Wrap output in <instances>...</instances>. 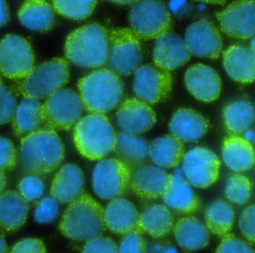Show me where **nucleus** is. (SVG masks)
<instances>
[{"label": "nucleus", "instance_id": "51", "mask_svg": "<svg viewBox=\"0 0 255 253\" xmlns=\"http://www.w3.org/2000/svg\"><path fill=\"white\" fill-rule=\"evenodd\" d=\"M245 134H244V138L248 141H251L253 139H255V133L253 130H247L245 131Z\"/></svg>", "mask_w": 255, "mask_h": 253}, {"label": "nucleus", "instance_id": "2", "mask_svg": "<svg viewBox=\"0 0 255 253\" xmlns=\"http://www.w3.org/2000/svg\"><path fill=\"white\" fill-rule=\"evenodd\" d=\"M64 49L67 59L79 67H102L108 59L109 32L99 24L84 25L69 34Z\"/></svg>", "mask_w": 255, "mask_h": 253}, {"label": "nucleus", "instance_id": "40", "mask_svg": "<svg viewBox=\"0 0 255 253\" xmlns=\"http://www.w3.org/2000/svg\"><path fill=\"white\" fill-rule=\"evenodd\" d=\"M17 163V152L11 140L0 137V170H13Z\"/></svg>", "mask_w": 255, "mask_h": 253}, {"label": "nucleus", "instance_id": "1", "mask_svg": "<svg viewBox=\"0 0 255 253\" xmlns=\"http://www.w3.org/2000/svg\"><path fill=\"white\" fill-rule=\"evenodd\" d=\"M64 158V146L54 128H39L21 139L19 164L25 174H49Z\"/></svg>", "mask_w": 255, "mask_h": 253}, {"label": "nucleus", "instance_id": "23", "mask_svg": "<svg viewBox=\"0 0 255 253\" xmlns=\"http://www.w3.org/2000/svg\"><path fill=\"white\" fill-rule=\"evenodd\" d=\"M172 135L181 141L195 142L202 138L208 128V121L190 109H179L169 123Z\"/></svg>", "mask_w": 255, "mask_h": 253}, {"label": "nucleus", "instance_id": "39", "mask_svg": "<svg viewBox=\"0 0 255 253\" xmlns=\"http://www.w3.org/2000/svg\"><path fill=\"white\" fill-rule=\"evenodd\" d=\"M19 193L27 201H34L43 195L44 184L39 176L28 175L20 181Z\"/></svg>", "mask_w": 255, "mask_h": 253}, {"label": "nucleus", "instance_id": "35", "mask_svg": "<svg viewBox=\"0 0 255 253\" xmlns=\"http://www.w3.org/2000/svg\"><path fill=\"white\" fill-rule=\"evenodd\" d=\"M54 9L59 14L72 19H84L91 16L97 0H52Z\"/></svg>", "mask_w": 255, "mask_h": 253}, {"label": "nucleus", "instance_id": "34", "mask_svg": "<svg viewBox=\"0 0 255 253\" xmlns=\"http://www.w3.org/2000/svg\"><path fill=\"white\" fill-rule=\"evenodd\" d=\"M235 212L230 205L217 200L205 211V221L208 230L219 237L229 233L235 222Z\"/></svg>", "mask_w": 255, "mask_h": 253}, {"label": "nucleus", "instance_id": "52", "mask_svg": "<svg viewBox=\"0 0 255 253\" xmlns=\"http://www.w3.org/2000/svg\"><path fill=\"white\" fill-rule=\"evenodd\" d=\"M109 1L116 3V4H133V3H136V1H138V0H109Z\"/></svg>", "mask_w": 255, "mask_h": 253}, {"label": "nucleus", "instance_id": "32", "mask_svg": "<svg viewBox=\"0 0 255 253\" xmlns=\"http://www.w3.org/2000/svg\"><path fill=\"white\" fill-rule=\"evenodd\" d=\"M172 227L173 218L166 206L152 205L139 215L138 230L139 233L145 232L157 239L169 234Z\"/></svg>", "mask_w": 255, "mask_h": 253}, {"label": "nucleus", "instance_id": "21", "mask_svg": "<svg viewBox=\"0 0 255 253\" xmlns=\"http://www.w3.org/2000/svg\"><path fill=\"white\" fill-rule=\"evenodd\" d=\"M169 177L167 172L162 167L143 165L134 170L130 178V187L138 197L158 198L163 194Z\"/></svg>", "mask_w": 255, "mask_h": 253}, {"label": "nucleus", "instance_id": "47", "mask_svg": "<svg viewBox=\"0 0 255 253\" xmlns=\"http://www.w3.org/2000/svg\"><path fill=\"white\" fill-rule=\"evenodd\" d=\"M10 19L8 7L5 0H0V27L6 25Z\"/></svg>", "mask_w": 255, "mask_h": 253}, {"label": "nucleus", "instance_id": "10", "mask_svg": "<svg viewBox=\"0 0 255 253\" xmlns=\"http://www.w3.org/2000/svg\"><path fill=\"white\" fill-rule=\"evenodd\" d=\"M34 55L24 37L7 34L0 40V73L10 79H23L34 68Z\"/></svg>", "mask_w": 255, "mask_h": 253}, {"label": "nucleus", "instance_id": "45", "mask_svg": "<svg viewBox=\"0 0 255 253\" xmlns=\"http://www.w3.org/2000/svg\"><path fill=\"white\" fill-rule=\"evenodd\" d=\"M12 253H43L46 252L44 244L40 239H25L17 242L12 248Z\"/></svg>", "mask_w": 255, "mask_h": 253}, {"label": "nucleus", "instance_id": "42", "mask_svg": "<svg viewBox=\"0 0 255 253\" xmlns=\"http://www.w3.org/2000/svg\"><path fill=\"white\" fill-rule=\"evenodd\" d=\"M139 232L131 231L126 234L120 245V253H145L147 251L146 243L141 236Z\"/></svg>", "mask_w": 255, "mask_h": 253}, {"label": "nucleus", "instance_id": "54", "mask_svg": "<svg viewBox=\"0 0 255 253\" xmlns=\"http://www.w3.org/2000/svg\"><path fill=\"white\" fill-rule=\"evenodd\" d=\"M251 49L253 50V52H254L255 55V35L254 37H253V40H252Z\"/></svg>", "mask_w": 255, "mask_h": 253}, {"label": "nucleus", "instance_id": "25", "mask_svg": "<svg viewBox=\"0 0 255 253\" xmlns=\"http://www.w3.org/2000/svg\"><path fill=\"white\" fill-rule=\"evenodd\" d=\"M104 218L106 227L117 234L126 235L134 230L139 232L137 210L124 199H114L105 209Z\"/></svg>", "mask_w": 255, "mask_h": 253}, {"label": "nucleus", "instance_id": "18", "mask_svg": "<svg viewBox=\"0 0 255 253\" xmlns=\"http://www.w3.org/2000/svg\"><path fill=\"white\" fill-rule=\"evenodd\" d=\"M184 82L189 92L205 103L215 101L221 93L220 76L214 69L205 64L190 66L186 71Z\"/></svg>", "mask_w": 255, "mask_h": 253}, {"label": "nucleus", "instance_id": "17", "mask_svg": "<svg viewBox=\"0 0 255 253\" xmlns=\"http://www.w3.org/2000/svg\"><path fill=\"white\" fill-rule=\"evenodd\" d=\"M191 55L185 40L178 34L168 32L156 39L153 61L156 67L170 71L184 65Z\"/></svg>", "mask_w": 255, "mask_h": 253}, {"label": "nucleus", "instance_id": "22", "mask_svg": "<svg viewBox=\"0 0 255 253\" xmlns=\"http://www.w3.org/2000/svg\"><path fill=\"white\" fill-rule=\"evenodd\" d=\"M84 183L82 170L74 164H67L55 174L51 186V195L60 203H72L82 194Z\"/></svg>", "mask_w": 255, "mask_h": 253}, {"label": "nucleus", "instance_id": "16", "mask_svg": "<svg viewBox=\"0 0 255 253\" xmlns=\"http://www.w3.org/2000/svg\"><path fill=\"white\" fill-rule=\"evenodd\" d=\"M117 121L124 132L139 134L148 131L156 123V115L151 106L136 98L123 102L117 112Z\"/></svg>", "mask_w": 255, "mask_h": 253}, {"label": "nucleus", "instance_id": "31", "mask_svg": "<svg viewBox=\"0 0 255 253\" xmlns=\"http://www.w3.org/2000/svg\"><path fill=\"white\" fill-rule=\"evenodd\" d=\"M15 135L23 137L40 128L44 123L42 105L38 100L23 97L18 105L12 120Z\"/></svg>", "mask_w": 255, "mask_h": 253}, {"label": "nucleus", "instance_id": "50", "mask_svg": "<svg viewBox=\"0 0 255 253\" xmlns=\"http://www.w3.org/2000/svg\"><path fill=\"white\" fill-rule=\"evenodd\" d=\"M202 2L208 3L212 4H224L228 0H196Z\"/></svg>", "mask_w": 255, "mask_h": 253}, {"label": "nucleus", "instance_id": "46", "mask_svg": "<svg viewBox=\"0 0 255 253\" xmlns=\"http://www.w3.org/2000/svg\"><path fill=\"white\" fill-rule=\"evenodd\" d=\"M169 8L175 14L181 16L187 12L188 3L186 0H171Z\"/></svg>", "mask_w": 255, "mask_h": 253}, {"label": "nucleus", "instance_id": "3", "mask_svg": "<svg viewBox=\"0 0 255 253\" xmlns=\"http://www.w3.org/2000/svg\"><path fill=\"white\" fill-rule=\"evenodd\" d=\"M105 228L104 210L88 194H82L70 203L59 226L60 231L64 236L76 241H89L100 237Z\"/></svg>", "mask_w": 255, "mask_h": 253}, {"label": "nucleus", "instance_id": "29", "mask_svg": "<svg viewBox=\"0 0 255 253\" xmlns=\"http://www.w3.org/2000/svg\"><path fill=\"white\" fill-rule=\"evenodd\" d=\"M177 243L186 251H199L209 243L208 227L194 218H181L174 227Z\"/></svg>", "mask_w": 255, "mask_h": 253}, {"label": "nucleus", "instance_id": "28", "mask_svg": "<svg viewBox=\"0 0 255 253\" xmlns=\"http://www.w3.org/2000/svg\"><path fill=\"white\" fill-rule=\"evenodd\" d=\"M18 18L21 23L33 31H49L55 23V11L44 0H28L19 9Z\"/></svg>", "mask_w": 255, "mask_h": 253}, {"label": "nucleus", "instance_id": "7", "mask_svg": "<svg viewBox=\"0 0 255 253\" xmlns=\"http://www.w3.org/2000/svg\"><path fill=\"white\" fill-rule=\"evenodd\" d=\"M131 30L139 39L153 40L169 32L172 16L162 0H140L129 12Z\"/></svg>", "mask_w": 255, "mask_h": 253}, {"label": "nucleus", "instance_id": "9", "mask_svg": "<svg viewBox=\"0 0 255 253\" xmlns=\"http://www.w3.org/2000/svg\"><path fill=\"white\" fill-rule=\"evenodd\" d=\"M84 108L80 96L75 91L60 88L42 105L44 123L54 129H70L80 119Z\"/></svg>", "mask_w": 255, "mask_h": 253}, {"label": "nucleus", "instance_id": "11", "mask_svg": "<svg viewBox=\"0 0 255 253\" xmlns=\"http://www.w3.org/2000/svg\"><path fill=\"white\" fill-rule=\"evenodd\" d=\"M130 169L120 159H103L93 173V186L97 195L103 200H114L127 191L130 182Z\"/></svg>", "mask_w": 255, "mask_h": 253}, {"label": "nucleus", "instance_id": "19", "mask_svg": "<svg viewBox=\"0 0 255 253\" xmlns=\"http://www.w3.org/2000/svg\"><path fill=\"white\" fill-rule=\"evenodd\" d=\"M225 70L233 80L242 84L255 81V55L250 48L232 45L223 52Z\"/></svg>", "mask_w": 255, "mask_h": 253}, {"label": "nucleus", "instance_id": "37", "mask_svg": "<svg viewBox=\"0 0 255 253\" xmlns=\"http://www.w3.org/2000/svg\"><path fill=\"white\" fill-rule=\"evenodd\" d=\"M16 108L17 103L14 94L0 78V125L13 120Z\"/></svg>", "mask_w": 255, "mask_h": 253}, {"label": "nucleus", "instance_id": "36", "mask_svg": "<svg viewBox=\"0 0 255 253\" xmlns=\"http://www.w3.org/2000/svg\"><path fill=\"white\" fill-rule=\"evenodd\" d=\"M253 191V184L242 174L232 175L228 179L225 194L229 201L235 204L244 205L250 200Z\"/></svg>", "mask_w": 255, "mask_h": 253}, {"label": "nucleus", "instance_id": "24", "mask_svg": "<svg viewBox=\"0 0 255 253\" xmlns=\"http://www.w3.org/2000/svg\"><path fill=\"white\" fill-rule=\"evenodd\" d=\"M29 205L19 193L13 191L0 195V229L13 233L23 227L26 222Z\"/></svg>", "mask_w": 255, "mask_h": 253}, {"label": "nucleus", "instance_id": "48", "mask_svg": "<svg viewBox=\"0 0 255 253\" xmlns=\"http://www.w3.org/2000/svg\"><path fill=\"white\" fill-rule=\"evenodd\" d=\"M6 185H7V178L4 174V172L0 170V194L3 193Z\"/></svg>", "mask_w": 255, "mask_h": 253}, {"label": "nucleus", "instance_id": "20", "mask_svg": "<svg viewBox=\"0 0 255 253\" xmlns=\"http://www.w3.org/2000/svg\"><path fill=\"white\" fill-rule=\"evenodd\" d=\"M162 198L168 207L181 213H195L200 208V201L190 184L178 175H169Z\"/></svg>", "mask_w": 255, "mask_h": 253}, {"label": "nucleus", "instance_id": "49", "mask_svg": "<svg viewBox=\"0 0 255 253\" xmlns=\"http://www.w3.org/2000/svg\"><path fill=\"white\" fill-rule=\"evenodd\" d=\"M7 252H8V247H7L4 236L0 233V253Z\"/></svg>", "mask_w": 255, "mask_h": 253}, {"label": "nucleus", "instance_id": "26", "mask_svg": "<svg viewBox=\"0 0 255 253\" xmlns=\"http://www.w3.org/2000/svg\"><path fill=\"white\" fill-rule=\"evenodd\" d=\"M118 159L129 168L136 170L144 165L149 156V144L144 137L138 134L121 132L117 134L115 149Z\"/></svg>", "mask_w": 255, "mask_h": 253}, {"label": "nucleus", "instance_id": "53", "mask_svg": "<svg viewBox=\"0 0 255 253\" xmlns=\"http://www.w3.org/2000/svg\"><path fill=\"white\" fill-rule=\"evenodd\" d=\"M150 251H151L150 252H163V251H165V249L161 245H156Z\"/></svg>", "mask_w": 255, "mask_h": 253}, {"label": "nucleus", "instance_id": "44", "mask_svg": "<svg viewBox=\"0 0 255 253\" xmlns=\"http://www.w3.org/2000/svg\"><path fill=\"white\" fill-rule=\"evenodd\" d=\"M83 253H118L116 244L109 238L97 237L88 241L83 248Z\"/></svg>", "mask_w": 255, "mask_h": 253}, {"label": "nucleus", "instance_id": "12", "mask_svg": "<svg viewBox=\"0 0 255 253\" xmlns=\"http://www.w3.org/2000/svg\"><path fill=\"white\" fill-rule=\"evenodd\" d=\"M173 79L167 70L145 64L134 72L133 90L139 100L148 104L165 101L172 91Z\"/></svg>", "mask_w": 255, "mask_h": 253}, {"label": "nucleus", "instance_id": "27", "mask_svg": "<svg viewBox=\"0 0 255 253\" xmlns=\"http://www.w3.org/2000/svg\"><path fill=\"white\" fill-rule=\"evenodd\" d=\"M223 158L225 164L234 171H246L255 165V149L245 138L229 136L223 141Z\"/></svg>", "mask_w": 255, "mask_h": 253}, {"label": "nucleus", "instance_id": "43", "mask_svg": "<svg viewBox=\"0 0 255 253\" xmlns=\"http://www.w3.org/2000/svg\"><path fill=\"white\" fill-rule=\"evenodd\" d=\"M217 253H255L254 250L246 242L235 237L233 235H225L221 244L217 248Z\"/></svg>", "mask_w": 255, "mask_h": 253}, {"label": "nucleus", "instance_id": "30", "mask_svg": "<svg viewBox=\"0 0 255 253\" xmlns=\"http://www.w3.org/2000/svg\"><path fill=\"white\" fill-rule=\"evenodd\" d=\"M149 156L158 167L175 168L184 158V144L173 135L159 137L150 143Z\"/></svg>", "mask_w": 255, "mask_h": 253}, {"label": "nucleus", "instance_id": "38", "mask_svg": "<svg viewBox=\"0 0 255 253\" xmlns=\"http://www.w3.org/2000/svg\"><path fill=\"white\" fill-rule=\"evenodd\" d=\"M59 205L54 197L42 199L34 210V220L39 224H46L52 222L58 216Z\"/></svg>", "mask_w": 255, "mask_h": 253}, {"label": "nucleus", "instance_id": "8", "mask_svg": "<svg viewBox=\"0 0 255 253\" xmlns=\"http://www.w3.org/2000/svg\"><path fill=\"white\" fill-rule=\"evenodd\" d=\"M142 59L139 37L131 29L118 28L109 33L108 64L118 76H128L139 67Z\"/></svg>", "mask_w": 255, "mask_h": 253}, {"label": "nucleus", "instance_id": "14", "mask_svg": "<svg viewBox=\"0 0 255 253\" xmlns=\"http://www.w3.org/2000/svg\"><path fill=\"white\" fill-rule=\"evenodd\" d=\"M221 166L217 155L210 149L195 147L183 158V170L187 182L197 188H207L217 182Z\"/></svg>", "mask_w": 255, "mask_h": 253}, {"label": "nucleus", "instance_id": "55", "mask_svg": "<svg viewBox=\"0 0 255 253\" xmlns=\"http://www.w3.org/2000/svg\"></svg>", "mask_w": 255, "mask_h": 253}, {"label": "nucleus", "instance_id": "4", "mask_svg": "<svg viewBox=\"0 0 255 253\" xmlns=\"http://www.w3.org/2000/svg\"><path fill=\"white\" fill-rule=\"evenodd\" d=\"M84 107L91 113L105 114L119 104L124 94V84L110 69L96 70L78 82Z\"/></svg>", "mask_w": 255, "mask_h": 253}, {"label": "nucleus", "instance_id": "33", "mask_svg": "<svg viewBox=\"0 0 255 253\" xmlns=\"http://www.w3.org/2000/svg\"><path fill=\"white\" fill-rule=\"evenodd\" d=\"M225 124L229 131L241 133L247 131L255 121V111L251 103L238 100L228 105L223 110Z\"/></svg>", "mask_w": 255, "mask_h": 253}, {"label": "nucleus", "instance_id": "41", "mask_svg": "<svg viewBox=\"0 0 255 253\" xmlns=\"http://www.w3.org/2000/svg\"><path fill=\"white\" fill-rule=\"evenodd\" d=\"M239 227L243 236L255 244V203L247 207L241 214Z\"/></svg>", "mask_w": 255, "mask_h": 253}, {"label": "nucleus", "instance_id": "13", "mask_svg": "<svg viewBox=\"0 0 255 253\" xmlns=\"http://www.w3.org/2000/svg\"><path fill=\"white\" fill-rule=\"evenodd\" d=\"M216 17L229 37L248 40L255 35V0H236L217 12Z\"/></svg>", "mask_w": 255, "mask_h": 253}, {"label": "nucleus", "instance_id": "15", "mask_svg": "<svg viewBox=\"0 0 255 253\" xmlns=\"http://www.w3.org/2000/svg\"><path fill=\"white\" fill-rule=\"evenodd\" d=\"M184 40L191 54L199 58L217 59L223 50L221 34L209 21H197L190 25L186 31Z\"/></svg>", "mask_w": 255, "mask_h": 253}, {"label": "nucleus", "instance_id": "6", "mask_svg": "<svg viewBox=\"0 0 255 253\" xmlns=\"http://www.w3.org/2000/svg\"><path fill=\"white\" fill-rule=\"evenodd\" d=\"M70 79L67 60L56 58L42 63L16 85V90L25 98H47L62 88Z\"/></svg>", "mask_w": 255, "mask_h": 253}, {"label": "nucleus", "instance_id": "5", "mask_svg": "<svg viewBox=\"0 0 255 253\" xmlns=\"http://www.w3.org/2000/svg\"><path fill=\"white\" fill-rule=\"evenodd\" d=\"M73 140L82 155L98 161L114 151L117 134L104 114L92 113L78 121Z\"/></svg>", "mask_w": 255, "mask_h": 253}]
</instances>
